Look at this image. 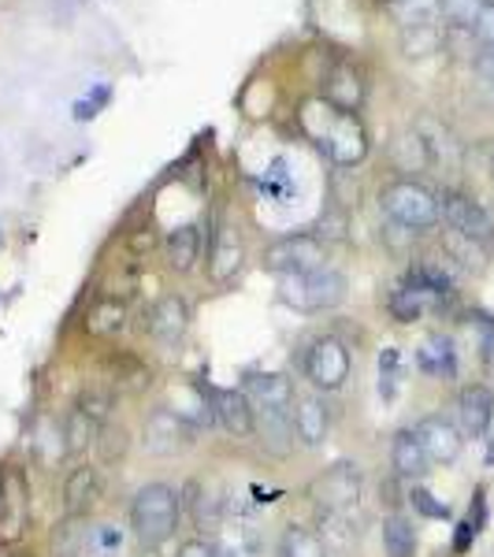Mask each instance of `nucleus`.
<instances>
[{
	"label": "nucleus",
	"instance_id": "f257e3e1",
	"mask_svg": "<svg viewBox=\"0 0 494 557\" xmlns=\"http://www.w3.org/2000/svg\"><path fill=\"white\" fill-rule=\"evenodd\" d=\"M301 127L309 131L317 149L328 152L338 168H354L365 160L368 134H365V123L357 120V112H338V108L328 101H312V104H305V112H301Z\"/></svg>",
	"mask_w": 494,
	"mask_h": 557
},
{
	"label": "nucleus",
	"instance_id": "f03ea898",
	"mask_svg": "<svg viewBox=\"0 0 494 557\" xmlns=\"http://www.w3.org/2000/svg\"><path fill=\"white\" fill-rule=\"evenodd\" d=\"M178 513H183V498L168 483H146L131 502V528L141 546H160L175 535Z\"/></svg>",
	"mask_w": 494,
	"mask_h": 557
},
{
	"label": "nucleus",
	"instance_id": "7ed1b4c3",
	"mask_svg": "<svg viewBox=\"0 0 494 557\" xmlns=\"http://www.w3.org/2000/svg\"><path fill=\"white\" fill-rule=\"evenodd\" d=\"M280 298L298 312H328L346 301V275L338 268H317L305 275H283Z\"/></svg>",
	"mask_w": 494,
	"mask_h": 557
},
{
	"label": "nucleus",
	"instance_id": "20e7f679",
	"mask_svg": "<svg viewBox=\"0 0 494 557\" xmlns=\"http://www.w3.org/2000/svg\"><path fill=\"white\" fill-rule=\"evenodd\" d=\"M383 212L391 215V223L412 231H428L439 223V194H431L424 183H412V178H398L391 183L380 197Z\"/></svg>",
	"mask_w": 494,
	"mask_h": 557
},
{
	"label": "nucleus",
	"instance_id": "39448f33",
	"mask_svg": "<svg viewBox=\"0 0 494 557\" xmlns=\"http://www.w3.org/2000/svg\"><path fill=\"white\" fill-rule=\"evenodd\" d=\"M349 349L343 338L335 335H317L309 346H305L301 368H305V380H309L317 391H338L349 380Z\"/></svg>",
	"mask_w": 494,
	"mask_h": 557
},
{
	"label": "nucleus",
	"instance_id": "423d86ee",
	"mask_svg": "<svg viewBox=\"0 0 494 557\" xmlns=\"http://www.w3.org/2000/svg\"><path fill=\"white\" fill-rule=\"evenodd\" d=\"M323 260H328V249L317 235H283L264 249V268L280 278L317 272V268H323Z\"/></svg>",
	"mask_w": 494,
	"mask_h": 557
},
{
	"label": "nucleus",
	"instance_id": "0eeeda50",
	"mask_svg": "<svg viewBox=\"0 0 494 557\" xmlns=\"http://www.w3.org/2000/svg\"><path fill=\"white\" fill-rule=\"evenodd\" d=\"M439 215H443L446 227L461 238H472V242H480V246H487V242L494 238L491 212L483 209L476 197L461 194V190H446L443 197H439Z\"/></svg>",
	"mask_w": 494,
	"mask_h": 557
},
{
	"label": "nucleus",
	"instance_id": "6e6552de",
	"mask_svg": "<svg viewBox=\"0 0 494 557\" xmlns=\"http://www.w3.org/2000/svg\"><path fill=\"white\" fill-rule=\"evenodd\" d=\"M309 498L317 502L323 513H343L361 498V469L357 465H331L328 472L317 475L309 487Z\"/></svg>",
	"mask_w": 494,
	"mask_h": 557
},
{
	"label": "nucleus",
	"instance_id": "1a4fd4ad",
	"mask_svg": "<svg viewBox=\"0 0 494 557\" xmlns=\"http://www.w3.org/2000/svg\"><path fill=\"white\" fill-rule=\"evenodd\" d=\"M30 517V487L20 469L0 472V543H15Z\"/></svg>",
	"mask_w": 494,
	"mask_h": 557
},
{
	"label": "nucleus",
	"instance_id": "9d476101",
	"mask_svg": "<svg viewBox=\"0 0 494 557\" xmlns=\"http://www.w3.org/2000/svg\"><path fill=\"white\" fill-rule=\"evenodd\" d=\"M197 431L178 417L175 409H152L146 417V428H141V438H146L149 454H178L194 443Z\"/></svg>",
	"mask_w": 494,
	"mask_h": 557
},
{
	"label": "nucleus",
	"instance_id": "9b49d317",
	"mask_svg": "<svg viewBox=\"0 0 494 557\" xmlns=\"http://www.w3.org/2000/svg\"><path fill=\"white\" fill-rule=\"evenodd\" d=\"M242 394L249 398L254 412H260V409H268V412H294V386L280 372H254V375H246V386H242Z\"/></svg>",
	"mask_w": 494,
	"mask_h": 557
},
{
	"label": "nucleus",
	"instance_id": "f8f14e48",
	"mask_svg": "<svg viewBox=\"0 0 494 557\" xmlns=\"http://www.w3.org/2000/svg\"><path fill=\"white\" fill-rule=\"evenodd\" d=\"M417 435L431 465H450L461 457V446H465L461 428H454L446 417H424L417 424Z\"/></svg>",
	"mask_w": 494,
	"mask_h": 557
},
{
	"label": "nucleus",
	"instance_id": "ddd939ff",
	"mask_svg": "<svg viewBox=\"0 0 494 557\" xmlns=\"http://www.w3.org/2000/svg\"><path fill=\"white\" fill-rule=\"evenodd\" d=\"M186 327H190V305L178 298V294H164V298L149 309V335L157 338L160 346L183 343Z\"/></svg>",
	"mask_w": 494,
	"mask_h": 557
},
{
	"label": "nucleus",
	"instance_id": "4468645a",
	"mask_svg": "<svg viewBox=\"0 0 494 557\" xmlns=\"http://www.w3.org/2000/svg\"><path fill=\"white\" fill-rule=\"evenodd\" d=\"M212 417L227 435L235 438H249L257 431V417H254V406L242 391H212Z\"/></svg>",
	"mask_w": 494,
	"mask_h": 557
},
{
	"label": "nucleus",
	"instance_id": "2eb2a0df",
	"mask_svg": "<svg viewBox=\"0 0 494 557\" xmlns=\"http://www.w3.org/2000/svg\"><path fill=\"white\" fill-rule=\"evenodd\" d=\"M457 420H461V431L469 438H483L494 420V394L491 386L483 383H472L461 391V398H457Z\"/></svg>",
	"mask_w": 494,
	"mask_h": 557
},
{
	"label": "nucleus",
	"instance_id": "dca6fc26",
	"mask_svg": "<svg viewBox=\"0 0 494 557\" xmlns=\"http://www.w3.org/2000/svg\"><path fill=\"white\" fill-rule=\"evenodd\" d=\"M242 257H246V249H242L238 231L231 227V223H220V227L212 231V242H209L212 283H227V278H235V272L242 268Z\"/></svg>",
	"mask_w": 494,
	"mask_h": 557
},
{
	"label": "nucleus",
	"instance_id": "f3484780",
	"mask_svg": "<svg viewBox=\"0 0 494 557\" xmlns=\"http://www.w3.org/2000/svg\"><path fill=\"white\" fill-rule=\"evenodd\" d=\"M331 428V412L323 406V398L317 394H305V398H294V435H298L301 446H323Z\"/></svg>",
	"mask_w": 494,
	"mask_h": 557
},
{
	"label": "nucleus",
	"instance_id": "a211bd4d",
	"mask_svg": "<svg viewBox=\"0 0 494 557\" xmlns=\"http://www.w3.org/2000/svg\"><path fill=\"white\" fill-rule=\"evenodd\" d=\"M97 498H101V480H97V469H89V465H78V469H71L67 483H64V509H67V517H86L89 509L97 506Z\"/></svg>",
	"mask_w": 494,
	"mask_h": 557
},
{
	"label": "nucleus",
	"instance_id": "6ab92c4d",
	"mask_svg": "<svg viewBox=\"0 0 494 557\" xmlns=\"http://www.w3.org/2000/svg\"><path fill=\"white\" fill-rule=\"evenodd\" d=\"M391 465H394V472L402 475V480H420V475L428 472V454H424V446H420V435H417V428H402L398 435H394V443H391Z\"/></svg>",
	"mask_w": 494,
	"mask_h": 557
},
{
	"label": "nucleus",
	"instance_id": "aec40b11",
	"mask_svg": "<svg viewBox=\"0 0 494 557\" xmlns=\"http://www.w3.org/2000/svg\"><path fill=\"white\" fill-rule=\"evenodd\" d=\"M164 257H168V268L178 275L194 272L197 260H201V231L194 227V223H186V227H175L172 235L164 238Z\"/></svg>",
	"mask_w": 494,
	"mask_h": 557
},
{
	"label": "nucleus",
	"instance_id": "412c9836",
	"mask_svg": "<svg viewBox=\"0 0 494 557\" xmlns=\"http://www.w3.org/2000/svg\"><path fill=\"white\" fill-rule=\"evenodd\" d=\"M417 364H420V372L431 375V380H454L457 349L446 335H431V338H424V346L417 349Z\"/></svg>",
	"mask_w": 494,
	"mask_h": 557
},
{
	"label": "nucleus",
	"instance_id": "4be33fe9",
	"mask_svg": "<svg viewBox=\"0 0 494 557\" xmlns=\"http://www.w3.org/2000/svg\"><path fill=\"white\" fill-rule=\"evenodd\" d=\"M323 101L335 104L338 112H357L365 101V83L354 67H335L328 75V86H323Z\"/></svg>",
	"mask_w": 494,
	"mask_h": 557
},
{
	"label": "nucleus",
	"instance_id": "5701e85b",
	"mask_svg": "<svg viewBox=\"0 0 494 557\" xmlns=\"http://www.w3.org/2000/svg\"><path fill=\"white\" fill-rule=\"evenodd\" d=\"M178 498H183V506L190 509L194 528H215V524H220L223 498H215L212 487H205V483L190 480V483H186V491L178 494Z\"/></svg>",
	"mask_w": 494,
	"mask_h": 557
},
{
	"label": "nucleus",
	"instance_id": "b1692460",
	"mask_svg": "<svg viewBox=\"0 0 494 557\" xmlns=\"http://www.w3.org/2000/svg\"><path fill=\"white\" fill-rule=\"evenodd\" d=\"M417 138L424 141V152H428V160L431 164H443V168H450L457 164V141H454V134L443 127V123H435V120H420L417 123Z\"/></svg>",
	"mask_w": 494,
	"mask_h": 557
},
{
	"label": "nucleus",
	"instance_id": "393cba45",
	"mask_svg": "<svg viewBox=\"0 0 494 557\" xmlns=\"http://www.w3.org/2000/svg\"><path fill=\"white\" fill-rule=\"evenodd\" d=\"M127 327V305L120 298H97L86 312L89 335H120Z\"/></svg>",
	"mask_w": 494,
	"mask_h": 557
},
{
	"label": "nucleus",
	"instance_id": "a878e982",
	"mask_svg": "<svg viewBox=\"0 0 494 557\" xmlns=\"http://www.w3.org/2000/svg\"><path fill=\"white\" fill-rule=\"evenodd\" d=\"M383 550L387 557H417V528L406 517H387L383 520Z\"/></svg>",
	"mask_w": 494,
	"mask_h": 557
},
{
	"label": "nucleus",
	"instance_id": "bb28decb",
	"mask_svg": "<svg viewBox=\"0 0 494 557\" xmlns=\"http://www.w3.org/2000/svg\"><path fill=\"white\" fill-rule=\"evenodd\" d=\"M431 305H435V301H431L428 294L409 290V286H398V290H391V298H387V312L398 323H417L431 309Z\"/></svg>",
	"mask_w": 494,
	"mask_h": 557
},
{
	"label": "nucleus",
	"instance_id": "cd10ccee",
	"mask_svg": "<svg viewBox=\"0 0 494 557\" xmlns=\"http://www.w3.org/2000/svg\"><path fill=\"white\" fill-rule=\"evenodd\" d=\"M280 554L283 557H328V546L323 539L312 532V528H286L283 532V543H280Z\"/></svg>",
	"mask_w": 494,
	"mask_h": 557
},
{
	"label": "nucleus",
	"instance_id": "c85d7f7f",
	"mask_svg": "<svg viewBox=\"0 0 494 557\" xmlns=\"http://www.w3.org/2000/svg\"><path fill=\"white\" fill-rule=\"evenodd\" d=\"M104 424H97V420H89L86 412H78L71 406L67 412V424H64V438H67V454H83L86 446L97 443V435H101Z\"/></svg>",
	"mask_w": 494,
	"mask_h": 557
},
{
	"label": "nucleus",
	"instance_id": "c756f323",
	"mask_svg": "<svg viewBox=\"0 0 494 557\" xmlns=\"http://www.w3.org/2000/svg\"><path fill=\"white\" fill-rule=\"evenodd\" d=\"M439 45H443V30L435 26H406L402 30V49H406V57H431V52H439Z\"/></svg>",
	"mask_w": 494,
	"mask_h": 557
},
{
	"label": "nucleus",
	"instance_id": "7c9ffc66",
	"mask_svg": "<svg viewBox=\"0 0 494 557\" xmlns=\"http://www.w3.org/2000/svg\"><path fill=\"white\" fill-rule=\"evenodd\" d=\"M75 409L86 412V417L97 420V424H108V417H112V409H115V398L108 386H86V391L75 398Z\"/></svg>",
	"mask_w": 494,
	"mask_h": 557
},
{
	"label": "nucleus",
	"instance_id": "2f4dec72",
	"mask_svg": "<svg viewBox=\"0 0 494 557\" xmlns=\"http://www.w3.org/2000/svg\"><path fill=\"white\" fill-rule=\"evenodd\" d=\"M127 446H131V438H127V431H123L120 424H104L101 435H97V450H101L104 465L123 461V457H127Z\"/></svg>",
	"mask_w": 494,
	"mask_h": 557
},
{
	"label": "nucleus",
	"instance_id": "473e14b6",
	"mask_svg": "<svg viewBox=\"0 0 494 557\" xmlns=\"http://www.w3.org/2000/svg\"><path fill=\"white\" fill-rule=\"evenodd\" d=\"M398 380H402V349H383L380 354V394L383 401H394L398 394Z\"/></svg>",
	"mask_w": 494,
	"mask_h": 557
},
{
	"label": "nucleus",
	"instance_id": "72a5a7b5",
	"mask_svg": "<svg viewBox=\"0 0 494 557\" xmlns=\"http://www.w3.org/2000/svg\"><path fill=\"white\" fill-rule=\"evenodd\" d=\"M483 12V0H443V15L454 26H476Z\"/></svg>",
	"mask_w": 494,
	"mask_h": 557
},
{
	"label": "nucleus",
	"instance_id": "f704fd0d",
	"mask_svg": "<svg viewBox=\"0 0 494 557\" xmlns=\"http://www.w3.org/2000/svg\"><path fill=\"white\" fill-rule=\"evenodd\" d=\"M409 502H412V509H417L420 517H428V520H446V517H450V506H446V502H439L435 494L424 491V487H412Z\"/></svg>",
	"mask_w": 494,
	"mask_h": 557
},
{
	"label": "nucleus",
	"instance_id": "c9c22d12",
	"mask_svg": "<svg viewBox=\"0 0 494 557\" xmlns=\"http://www.w3.org/2000/svg\"><path fill=\"white\" fill-rule=\"evenodd\" d=\"M112 101V86H94L89 89V97H83V101H75V120L83 123V120H94L97 112H101V108Z\"/></svg>",
	"mask_w": 494,
	"mask_h": 557
},
{
	"label": "nucleus",
	"instance_id": "e433bc0d",
	"mask_svg": "<svg viewBox=\"0 0 494 557\" xmlns=\"http://www.w3.org/2000/svg\"><path fill=\"white\" fill-rule=\"evenodd\" d=\"M476 535H480V532H476L472 520L465 517L461 524H457V532H454V554H465V550H469V546L476 543Z\"/></svg>",
	"mask_w": 494,
	"mask_h": 557
},
{
	"label": "nucleus",
	"instance_id": "4c0bfd02",
	"mask_svg": "<svg viewBox=\"0 0 494 557\" xmlns=\"http://www.w3.org/2000/svg\"><path fill=\"white\" fill-rule=\"evenodd\" d=\"M175 557H215V543H209V539H190V543L178 546Z\"/></svg>",
	"mask_w": 494,
	"mask_h": 557
},
{
	"label": "nucleus",
	"instance_id": "58836bf2",
	"mask_svg": "<svg viewBox=\"0 0 494 557\" xmlns=\"http://www.w3.org/2000/svg\"><path fill=\"white\" fill-rule=\"evenodd\" d=\"M469 520H472L476 532H483V524H487V494H483V491H476L472 509H469Z\"/></svg>",
	"mask_w": 494,
	"mask_h": 557
},
{
	"label": "nucleus",
	"instance_id": "ea45409f",
	"mask_svg": "<svg viewBox=\"0 0 494 557\" xmlns=\"http://www.w3.org/2000/svg\"><path fill=\"white\" fill-rule=\"evenodd\" d=\"M94 543H97V550H115V546L123 543V535L112 532L108 524H101V528H94Z\"/></svg>",
	"mask_w": 494,
	"mask_h": 557
},
{
	"label": "nucleus",
	"instance_id": "a19ab883",
	"mask_svg": "<svg viewBox=\"0 0 494 557\" xmlns=\"http://www.w3.org/2000/svg\"><path fill=\"white\" fill-rule=\"evenodd\" d=\"M476 30H480V38L487 41V45H494V4H487L480 12V20H476Z\"/></svg>",
	"mask_w": 494,
	"mask_h": 557
},
{
	"label": "nucleus",
	"instance_id": "79ce46f5",
	"mask_svg": "<svg viewBox=\"0 0 494 557\" xmlns=\"http://www.w3.org/2000/svg\"><path fill=\"white\" fill-rule=\"evenodd\" d=\"M215 557H246V554H242L235 543V546H215Z\"/></svg>",
	"mask_w": 494,
	"mask_h": 557
}]
</instances>
